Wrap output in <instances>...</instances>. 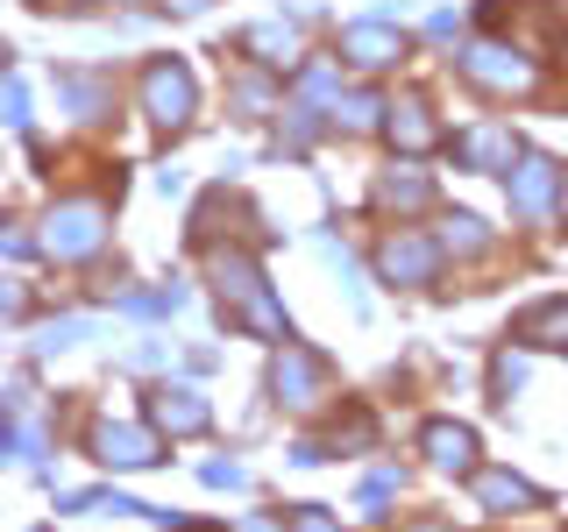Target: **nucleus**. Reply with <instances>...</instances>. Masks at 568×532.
<instances>
[{
  "label": "nucleus",
  "mask_w": 568,
  "mask_h": 532,
  "mask_svg": "<svg viewBox=\"0 0 568 532\" xmlns=\"http://www.w3.org/2000/svg\"><path fill=\"white\" fill-rule=\"evenodd\" d=\"M271 390H277V405H292V412H320V405H334V369H327V355L284 341L277 362H271Z\"/></svg>",
  "instance_id": "nucleus-3"
},
{
  "label": "nucleus",
  "mask_w": 568,
  "mask_h": 532,
  "mask_svg": "<svg viewBox=\"0 0 568 532\" xmlns=\"http://www.w3.org/2000/svg\"><path fill=\"white\" fill-rule=\"evenodd\" d=\"M206 270H213V284H221V298L235 306V319H242V327L271 334V341H292L284 313L271 306V291H263V270L242 256V248H206Z\"/></svg>",
  "instance_id": "nucleus-1"
},
{
  "label": "nucleus",
  "mask_w": 568,
  "mask_h": 532,
  "mask_svg": "<svg viewBox=\"0 0 568 532\" xmlns=\"http://www.w3.org/2000/svg\"><path fill=\"white\" fill-rule=\"evenodd\" d=\"M419 448H426L434 469H448V475H469L476 469V433H469V426H455V419H434L419 433Z\"/></svg>",
  "instance_id": "nucleus-12"
},
{
  "label": "nucleus",
  "mask_w": 568,
  "mask_h": 532,
  "mask_svg": "<svg viewBox=\"0 0 568 532\" xmlns=\"http://www.w3.org/2000/svg\"><path fill=\"white\" fill-rule=\"evenodd\" d=\"M462 79L497 93V100H511V93H532L540 71H532V58H519V50H505V43H476L469 58H462Z\"/></svg>",
  "instance_id": "nucleus-5"
},
{
  "label": "nucleus",
  "mask_w": 568,
  "mask_h": 532,
  "mask_svg": "<svg viewBox=\"0 0 568 532\" xmlns=\"http://www.w3.org/2000/svg\"><path fill=\"white\" fill-rule=\"evenodd\" d=\"M150 419H156V433H206V398H200V390H185V383H164V390H156V405H150Z\"/></svg>",
  "instance_id": "nucleus-10"
},
{
  "label": "nucleus",
  "mask_w": 568,
  "mask_h": 532,
  "mask_svg": "<svg viewBox=\"0 0 568 532\" xmlns=\"http://www.w3.org/2000/svg\"><path fill=\"white\" fill-rule=\"evenodd\" d=\"M519 341H532V348H568V298L532 306V313L519 319Z\"/></svg>",
  "instance_id": "nucleus-15"
},
{
  "label": "nucleus",
  "mask_w": 568,
  "mask_h": 532,
  "mask_svg": "<svg viewBox=\"0 0 568 532\" xmlns=\"http://www.w3.org/2000/svg\"><path fill=\"white\" fill-rule=\"evenodd\" d=\"M106 242V206L100 200H58L43 221V256L50 263H85Z\"/></svg>",
  "instance_id": "nucleus-2"
},
{
  "label": "nucleus",
  "mask_w": 568,
  "mask_h": 532,
  "mask_svg": "<svg viewBox=\"0 0 568 532\" xmlns=\"http://www.w3.org/2000/svg\"><path fill=\"white\" fill-rule=\"evenodd\" d=\"M490 390H497V398H511V390H519V362H511V355H497V369H490Z\"/></svg>",
  "instance_id": "nucleus-23"
},
{
  "label": "nucleus",
  "mask_w": 568,
  "mask_h": 532,
  "mask_svg": "<svg viewBox=\"0 0 568 532\" xmlns=\"http://www.w3.org/2000/svg\"><path fill=\"white\" fill-rule=\"evenodd\" d=\"M390 142H398V150H434V142H440V129L426 121V100H398V106H390Z\"/></svg>",
  "instance_id": "nucleus-16"
},
{
  "label": "nucleus",
  "mask_w": 568,
  "mask_h": 532,
  "mask_svg": "<svg viewBox=\"0 0 568 532\" xmlns=\"http://www.w3.org/2000/svg\"><path fill=\"white\" fill-rule=\"evenodd\" d=\"M192 106H200V85H192V71L178 64V58H156V64H142V114L156 121V129H185L192 121Z\"/></svg>",
  "instance_id": "nucleus-4"
},
{
  "label": "nucleus",
  "mask_w": 568,
  "mask_h": 532,
  "mask_svg": "<svg viewBox=\"0 0 568 532\" xmlns=\"http://www.w3.org/2000/svg\"><path fill=\"white\" fill-rule=\"evenodd\" d=\"M505 185H511V206H519L526 221H532V213H547V206H555V185H561V171L547 164V156H519V164L505 171Z\"/></svg>",
  "instance_id": "nucleus-9"
},
{
  "label": "nucleus",
  "mask_w": 568,
  "mask_h": 532,
  "mask_svg": "<svg viewBox=\"0 0 568 532\" xmlns=\"http://www.w3.org/2000/svg\"><path fill=\"white\" fill-rule=\"evenodd\" d=\"M206 483H213V490H221V483H227V490H242L248 475H242V461H206Z\"/></svg>",
  "instance_id": "nucleus-22"
},
{
  "label": "nucleus",
  "mask_w": 568,
  "mask_h": 532,
  "mask_svg": "<svg viewBox=\"0 0 568 532\" xmlns=\"http://www.w3.org/2000/svg\"><path fill=\"white\" fill-rule=\"evenodd\" d=\"M377 270L390 284H434L440 248L426 242V235H413V227H398V235H384V248H377Z\"/></svg>",
  "instance_id": "nucleus-6"
},
{
  "label": "nucleus",
  "mask_w": 568,
  "mask_h": 532,
  "mask_svg": "<svg viewBox=\"0 0 568 532\" xmlns=\"http://www.w3.org/2000/svg\"><path fill=\"white\" fill-rule=\"evenodd\" d=\"M342 58H348L355 71H384V64L405 58V35L390 29L384 14H377V22H348V29H342Z\"/></svg>",
  "instance_id": "nucleus-7"
},
{
  "label": "nucleus",
  "mask_w": 568,
  "mask_h": 532,
  "mask_svg": "<svg viewBox=\"0 0 568 532\" xmlns=\"http://www.w3.org/2000/svg\"><path fill=\"white\" fill-rule=\"evenodd\" d=\"M58 100H71V106H79V121H100L114 93H106L100 79H85V71H64V79H58Z\"/></svg>",
  "instance_id": "nucleus-18"
},
{
  "label": "nucleus",
  "mask_w": 568,
  "mask_h": 532,
  "mask_svg": "<svg viewBox=\"0 0 568 532\" xmlns=\"http://www.w3.org/2000/svg\"><path fill=\"white\" fill-rule=\"evenodd\" d=\"M292 532H334V519H327V511H313V504H306V511L292 519Z\"/></svg>",
  "instance_id": "nucleus-24"
},
{
  "label": "nucleus",
  "mask_w": 568,
  "mask_h": 532,
  "mask_svg": "<svg viewBox=\"0 0 568 532\" xmlns=\"http://www.w3.org/2000/svg\"><path fill=\"white\" fill-rule=\"evenodd\" d=\"M242 532H284V525H277V519H248Z\"/></svg>",
  "instance_id": "nucleus-25"
},
{
  "label": "nucleus",
  "mask_w": 568,
  "mask_h": 532,
  "mask_svg": "<svg viewBox=\"0 0 568 532\" xmlns=\"http://www.w3.org/2000/svg\"><path fill=\"white\" fill-rule=\"evenodd\" d=\"M377 206H384V213H419V206H434V177H426V171H384V177H377Z\"/></svg>",
  "instance_id": "nucleus-14"
},
{
  "label": "nucleus",
  "mask_w": 568,
  "mask_h": 532,
  "mask_svg": "<svg viewBox=\"0 0 568 532\" xmlns=\"http://www.w3.org/2000/svg\"><path fill=\"white\" fill-rule=\"evenodd\" d=\"M405 532H448V525H405Z\"/></svg>",
  "instance_id": "nucleus-27"
},
{
  "label": "nucleus",
  "mask_w": 568,
  "mask_h": 532,
  "mask_svg": "<svg viewBox=\"0 0 568 532\" xmlns=\"http://www.w3.org/2000/svg\"><path fill=\"white\" fill-rule=\"evenodd\" d=\"M8 121H14V129H29V85H22V71L8 79Z\"/></svg>",
  "instance_id": "nucleus-21"
},
{
  "label": "nucleus",
  "mask_w": 568,
  "mask_h": 532,
  "mask_svg": "<svg viewBox=\"0 0 568 532\" xmlns=\"http://www.w3.org/2000/svg\"><path fill=\"white\" fill-rule=\"evenodd\" d=\"M455 156L469 171H511V164H519V142H511L505 121H476V129L455 135Z\"/></svg>",
  "instance_id": "nucleus-8"
},
{
  "label": "nucleus",
  "mask_w": 568,
  "mask_h": 532,
  "mask_svg": "<svg viewBox=\"0 0 568 532\" xmlns=\"http://www.w3.org/2000/svg\"><path fill=\"white\" fill-rule=\"evenodd\" d=\"M93 454L106 461V469H150V461H156V433H150V426H100Z\"/></svg>",
  "instance_id": "nucleus-11"
},
{
  "label": "nucleus",
  "mask_w": 568,
  "mask_h": 532,
  "mask_svg": "<svg viewBox=\"0 0 568 532\" xmlns=\"http://www.w3.org/2000/svg\"><path fill=\"white\" fill-rule=\"evenodd\" d=\"M242 50H256V64H298V35L284 22H256L242 35Z\"/></svg>",
  "instance_id": "nucleus-17"
},
{
  "label": "nucleus",
  "mask_w": 568,
  "mask_h": 532,
  "mask_svg": "<svg viewBox=\"0 0 568 532\" xmlns=\"http://www.w3.org/2000/svg\"><path fill=\"white\" fill-rule=\"evenodd\" d=\"M377 114H390V106H384L377 93H355V100H334V121H342L348 135H369V129H377Z\"/></svg>",
  "instance_id": "nucleus-19"
},
{
  "label": "nucleus",
  "mask_w": 568,
  "mask_h": 532,
  "mask_svg": "<svg viewBox=\"0 0 568 532\" xmlns=\"http://www.w3.org/2000/svg\"><path fill=\"white\" fill-rule=\"evenodd\" d=\"M164 8H178V14H192V8H206V0H164Z\"/></svg>",
  "instance_id": "nucleus-26"
},
{
  "label": "nucleus",
  "mask_w": 568,
  "mask_h": 532,
  "mask_svg": "<svg viewBox=\"0 0 568 532\" xmlns=\"http://www.w3.org/2000/svg\"><path fill=\"white\" fill-rule=\"evenodd\" d=\"M440 248H462V256H476V248H490V235H484V221L455 213V221H448V235H440Z\"/></svg>",
  "instance_id": "nucleus-20"
},
{
  "label": "nucleus",
  "mask_w": 568,
  "mask_h": 532,
  "mask_svg": "<svg viewBox=\"0 0 568 532\" xmlns=\"http://www.w3.org/2000/svg\"><path fill=\"white\" fill-rule=\"evenodd\" d=\"M476 504H484V511H532L540 490H532L526 475H511V469H484V475H476Z\"/></svg>",
  "instance_id": "nucleus-13"
}]
</instances>
